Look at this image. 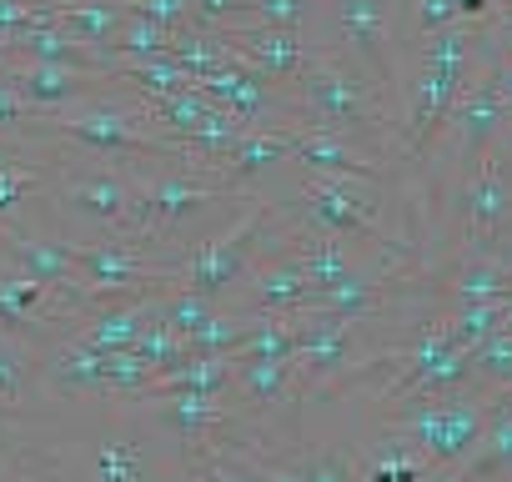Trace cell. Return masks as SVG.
<instances>
[{"mask_svg": "<svg viewBox=\"0 0 512 482\" xmlns=\"http://www.w3.org/2000/svg\"><path fill=\"white\" fill-rule=\"evenodd\" d=\"M457 252H512V161L492 151L472 176L452 181Z\"/></svg>", "mask_w": 512, "mask_h": 482, "instance_id": "cell-3", "label": "cell"}, {"mask_svg": "<svg viewBox=\"0 0 512 482\" xmlns=\"http://www.w3.org/2000/svg\"><path fill=\"white\" fill-rule=\"evenodd\" d=\"M307 302H312V282H307L297 252H287V257H272V262L256 267L241 282V292L226 302V312H241V317H297Z\"/></svg>", "mask_w": 512, "mask_h": 482, "instance_id": "cell-9", "label": "cell"}, {"mask_svg": "<svg viewBox=\"0 0 512 482\" xmlns=\"http://www.w3.org/2000/svg\"><path fill=\"white\" fill-rule=\"evenodd\" d=\"M497 402L502 397H492L482 387H467L457 397H432V402H392L387 437H392V447L417 452L427 462L432 482H437L472 457V447L482 442Z\"/></svg>", "mask_w": 512, "mask_h": 482, "instance_id": "cell-2", "label": "cell"}, {"mask_svg": "<svg viewBox=\"0 0 512 482\" xmlns=\"http://www.w3.org/2000/svg\"><path fill=\"white\" fill-rule=\"evenodd\" d=\"M0 262L16 267L31 282H41L56 302H66L81 287L76 262H71V241L46 236V231H31V226H0Z\"/></svg>", "mask_w": 512, "mask_h": 482, "instance_id": "cell-7", "label": "cell"}, {"mask_svg": "<svg viewBox=\"0 0 512 482\" xmlns=\"http://www.w3.org/2000/svg\"><path fill=\"white\" fill-rule=\"evenodd\" d=\"M236 417L256 422L272 407H287V402H302L297 392V362L292 357H277V362H231V382H226V397H221Z\"/></svg>", "mask_w": 512, "mask_h": 482, "instance_id": "cell-11", "label": "cell"}, {"mask_svg": "<svg viewBox=\"0 0 512 482\" xmlns=\"http://www.w3.org/2000/svg\"><path fill=\"white\" fill-rule=\"evenodd\" d=\"M467 362H472V382H477L482 392L512 397V332L497 327L487 342H477V347L467 352Z\"/></svg>", "mask_w": 512, "mask_h": 482, "instance_id": "cell-16", "label": "cell"}, {"mask_svg": "<svg viewBox=\"0 0 512 482\" xmlns=\"http://www.w3.org/2000/svg\"><path fill=\"white\" fill-rule=\"evenodd\" d=\"M292 161L302 171H322V176H352V181H382L397 171V161L347 141V136H332V131H317V126H292Z\"/></svg>", "mask_w": 512, "mask_h": 482, "instance_id": "cell-10", "label": "cell"}, {"mask_svg": "<svg viewBox=\"0 0 512 482\" xmlns=\"http://www.w3.org/2000/svg\"><path fill=\"white\" fill-rule=\"evenodd\" d=\"M447 332L457 337L462 352H472L477 342H487L502 327V302H472V307H442Z\"/></svg>", "mask_w": 512, "mask_h": 482, "instance_id": "cell-18", "label": "cell"}, {"mask_svg": "<svg viewBox=\"0 0 512 482\" xmlns=\"http://www.w3.org/2000/svg\"><path fill=\"white\" fill-rule=\"evenodd\" d=\"M6 437H11V447H6L11 482H71V477H66V452H61L56 442L21 437L16 427H11Z\"/></svg>", "mask_w": 512, "mask_h": 482, "instance_id": "cell-15", "label": "cell"}, {"mask_svg": "<svg viewBox=\"0 0 512 482\" xmlns=\"http://www.w3.org/2000/svg\"><path fill=\"white\" fill-rule=\"evenodd\" d=\"M36 191H41V166H36V161H16V166H6V171H0V221L16 216L21 201H31Z\"/></svg>", "mask_w": 512, "mask_h": 482, "instance_id": "cell-21", "label": "cell"}, {"mask_svg": "<svg viewBox=\"0 0 512 482\" xmlns=\"http://www.w3.org/2000/svg\"><path fill=\"white\" fill-rule=\"evenodd\" d=\"M51 26L116 56V36L126 26V0H51Z\"/></svg>", "mask_w": 512, "mask_h": 482, "instance_id": "cell-13", "label": "cell"}, {"mask_svg": "<svg viewBox=\"0 0 512 482\" xmlns=\"http://www.w3.org/2000/svg\"><path fill=\"white\" fill-rule=\"evenodd\" d=\"M56 201L81 216L106 226L111 236H131V211H136V176L116 161H96V166H66L51 181Z\"/></svg>", "mask_w": 512, "mask_h": 482, "instance_id": "cell-5", "label": "cell"}, {"mask_svg": "<svg viewBox=\"0 0 512 482\" xmlns=\"http://www.w3.org/2000/svg\"><path fill=\"white\" fill-rule=\"evenodd\" d=\"M497 151L512 161V116H507V126H502V141H497Z\"/></svg>", "mask_w": 512, "mask_h": 482, "instance_id": "cell-22", "label": "cell"}, {"mask_svg": "<svg viewBox=\"0 0 512 482\" xmlns=\"http://www.w3.org/2000/svg\"><path fill=\"white\" fill-rule=\"evenodd\" d=\"M502 126H507V111H502V101H497V86H492L487 66L477 61V71H472V81L462 86V96H457V106H452V121H447V131H442L447 156H452V181L472 176V171L497 151Z\"/></svg>", "mask_w": 512, "mask_h": 482, "instance_id": "cell-6", "label": "cell"}, {"mask_svg": "<svg viewBox=\"0 0 512 482\" xmlns=\"http://www.w3.org/2000/svg\"><path fill=\"white\" fill-rule=\"evenodd\" d=\"M292 106H297V126H317L332 136H347L387 161H402L397 146V96L362 71L347 51H337L332 41L322 46V56L287 86Z\"/></svg>", "mask_w": 512, "mask_h": 482, "instance_id": "cell-1", "label": "cell"}, {"mask_svg": "<svg viewBox=\"0 0 512 482\" xmlns=\"http://www.w3.org/2000/svg\"><path fill=\"white\" fill-rule=\"evenodd\" d=\"M41 367V352L11 332H0V437H6L16 422H21V402H26V387Z\"/></svg>", "mask_w": 512, "mask_h": 482, "instance_id": "cell-14", "label": "cell"}, {"mask_svg": "<svg viewBox=\"0 0 512 482\" xmlns=\"http://www.w3.org/2000/svg\"><path fill=\"white\" fill-rule=\"evenodd\" d=\"M191 482H251L246 462L236 452H221V447H201V452H186L181 457Z\"/></svg>", "mask_w": 512, "mask_h": 482, "instance_id": "cell-20", "label": "cell"}, {"mask_svg": "<svg viewBox=\"0 0 512 482\" xmlns=\"http://www.w3.org/2000/svg\"><path fill=\"white\" fill-rule=\"evenodd\" d=\"M6 76L16 81V91L31 101L36 116H56L66 106H81L91 96H106L121 86V76H101V71H76V66H46V61H11Z\"/></svg>", "mask_w": 512, "mask_h": 482, "instance_id": "cell-8", "label": "cell"}, {"mask_svg": "<svg viewBox=\"0 0 512 482\" xmlns=\"http://www.w3.org/2000/svg\"><path fill=\"white\" fill-rule=\"evenodd\" d=\"M502 332H512V297H502Z\"/></svg>", "mask_w": 512, "mask_h": 482, "instance_id": "cell-23", "label": "cell"}, {"mask_svg": "<svg viewBox=\"0 0 512 482\" xmlns=\"http://www.w3.org/2000/svg\"><path fill=\"white\" fill-rule=\"evenodd\" d=\"M317 0H251V26H267V31H307L317 21Z\"/></svg>", "mask_w": 512, "mask_h": 482, "instance_id": "cell-19", "label": "cell"}, {"mask_svg": "<svg viewBox=\"0 0 512 482\" xmlns=\"http://www.w3.org/2000/svg\"><path fill=\"white\" fill-rule=\"evenodd\" d=\"M111 357H116V352H96V347H86V342L66 337L61 347H51V352H46V377H51V387H56L61 397H76V402L101 397V402H106Z\"/></svg>", "mask_w": 512, "mask_h": 482, "instance_id": "cell-12", "label": "cell"}, {"mask_svg": "<svg viewBox=\"0 0 512 482\" xmlns=\"http://www.w3.org/2000/svg\"><path fill=\"white\" fill-rule=\"evenodd\" d=\"M397 11L402 0H332L337 21V51H347L362 71H372L392 96L402 91L397 81Z\"/></svg>", "mask_w": 512, "mask_h": 482, "instance_id": "cell-4", "label": "cell"}, {"mask_svg": "<svg viewBox=\"0 0 512 482\" xmlns=\"http://www.w3.org/2000/svg\"><path fill=\"white\" fill-rule=\"evenodd\" d=\"M297 467L302 482H362V462L342 447H297V452H277Z\"/></svg>", "mask_w": 512, "mask_h": 482, "instance_id": "cell-17", "label": "cell"}]
</instances>
